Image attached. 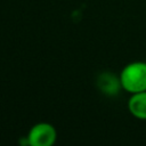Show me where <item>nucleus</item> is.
<instances>
[{
  "label": "nucleus",
  "mask_w": 146,
  "mask_h": 146,
  "mask_svg": "<svg viewBox=\"0 0 146 146\" xmlns=\"http://www.w3.org/2000/svg\"><path fill=\"white\" fill-rule=\"evenodd\" d=\"M26 138L31 146H51L56 141L57 131L52 124L40 122L30 129Z\"/></svg>",
  "instance_id": "2"
},
{
  "label": "nucleus",
  "mask_w": 146,
  "mask_h": 146,
  "mask_svg": "<svg viewBox=\"0 0 146 146\" xmlns=\"http://www.w3.org/2000/svg\"><path fill=\"white\" fill-rule=\"evenodd\" d=\"M128 111L133 117L146 121V91L131 94L128 100Z\"/></svg>",
  "instance_id": "3"
},
{
  "label": "nucleus",
  "mask_w": 146,
  "mask_h": 146,
  "mask_svg": "<svg viewBox=\"0 0 146 146\" xmlns=\"http://www.w3.org/2000/svg\"><path fill=\"white\" fill-rule=\"evenodd\" d=\"M119 78L121 88L130 95L146 91V62L137 60L127 64L120 72Z\"/></svg>",
  "instance_id": "1"
},
{
  "label": "nucleus",
  "mask_w": 146,
  "mask_h": 146,
  "mask_svg": "<svg viewBox=\"0 0 146 146\" xmlns=\"http://www.w3.org/2000/svg\"><path fill=\"white\" fill-rule=\"evenodd\" d=\"M98 84H99V88L103 90V92H105L107 95L117 94L119 88L121 87L120 78H115L111 73H103L99 76Z\"/></svg>",
  "instance_id": "4"
}]
</instances>
